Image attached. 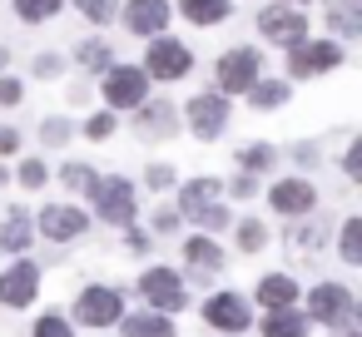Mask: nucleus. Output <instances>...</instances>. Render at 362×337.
<instances>
[{
	"mask_svg": "<svg viewBox=\"0 0 362 337\" xmlns=\"http://www.w3.org/2000/svg\"><path fill=\"white\" fill-rule=\"evenodd\" d=\"M273 159H278L273 144H248V149H238V169H243V174H263V169H273Z\"/></svg>",
	"mask_w": 362,
	"mask_h": 337,
	"instance_id": "cd10ccee",
	"label": "nucleus"
},
{
	"mask_svg": "<svg viewBox=\"0 0 362 337\" xmlns=\"http://www.w3.org/2000/svg\"><path fill=\"white\" fill-rule=\"evenodd\" d=\"M45 179H50L45 159H25V164H21V184H25V189H45Z\"/></svg>",
	"mask_w": 362,
	"mask_h": 337,
	"instance_id": "72a5a7b5",
	"label": "nucleus"
},
{
	"mask_svg": "<svg viewBox=\"0 0 362 337\" xmlns=\"http://www.w3.org/2000/svg\"><path fill=\"white\" fill-rule=\"evenodd\" d=\"M124 243H129V248H134V253H149V248H154V243H149V233H144V228H129V233H124Z\"/></svg>",
	"mask_w": 362,
	"mask_h": 337,
	"instance_id": "37998d69",
	"label": "nucleus"
},
{
	"mask_svg": "<svg viewBox=\"0 0 362 337\" xmlns=\"http://www.w3.org/2000/svg\"><path fill=\"white\" fill-rule=\"evenodd\" d=\"M179 223H184V218H179V213H169V208H159V213H154V228H159V233H174Z\"/></svg>",
	"mask_w": 362,
	"mask_h": 337,
	"instance_id": "79ce46f5",
	"label": "nucleus"
},
{
	"mask_svg": "<svg viewBox=\"0 0 362 337\" xmlns=\"http://www.w3.org/2000/svg\"><path fill=\"white\" fill-rule=\"evenodd\" d=\"M75 65H80V70H110V65H115V50H110L105 40H80Z\"/></svg>",
	"mask_w": 362,
	"mask_h": 337,
	"instance_id": "b1692460",
	"label": "nucleus"
},
{
	"mask_svg": "<svg viewBox=\"0 0 362 337\" xmlns=\"http://www.w3.org/2000/svg\"><path fill=\"white\" fill-rule=\"evenodd\" d=\"M35 228H40L50 243H70V238H80V233L90 228V218H85V208H70V203H45V208H40V218H35Z\"/></svg>",
	"mask_w": 362,
	"mask_h": 337,
	"instance_id": "f8f14e48",
	"label": "nucleus"
},
{
	"mask_svg": "<svg viewBox=\"0 0 362 337\" xmlns=\"http://www.w3.org/2000/svg\"><path fill=\"white\" fill-rule=\"evenodd\" d=\"M342 169H347L352 179L362 174V144H352V149H347V159H342Z\"/></svg>",
	"mask_w": 362,
	"mask_h": 337,
	"instance_id": "c03bdc74",
	"label": "nucleus"
},
{
	"mask_svg": "<svg viewBox=\"0 0 362 337\" xmlns=\"http://www.w3.org/2000/svg\"><path fill=\"white\" fill-rule=\"evenodd\" d=\"M352 317V292L342 283H317L308 292V322H322V327H342Z\"/></svg>",
	"mask_w": 362,
	"mask_h": 337,
	"instance_id": "423d86ee",
	"label": "nucleus"
},
{
	"mask_svg": "<svg viewBox=\"0 0 362 337\" xmlns=\"http://www.w3.org/2000/svg\"><path fill=\"white\" fill-rule=\"evenodd\" d=\"M233 233H238V248H243V253H258V248H268V228H263L258 218H243Z\"/></svg>",
	"mask_w": 362,
	"mask_h": 337,
	"instance_id": "c756f323",
	"label": "nucleus"
},
{
	"mask_svg": "<svg viewBox=\"0 0 362 337\" xmlns=\"http://www.w3.org/2000/svg\"><path fill=\"white\" fill-rule=\"evenodd\" d=\"M258 297H263L268 312H273V307H293V302H298V283H293L288 273H268V278L258 283Z\"/></svg>",
	"mask_w": 362,
	"mask_h": 337,
	"instance_id": "a211bd4d",
	"label": "nucleus"
},
{
	"mask_svg": "<svg viewBox=\"0 0 362 337\" xmlns=\"http://www.w3.org/2000/svg\"><path fill=\"white\" fill-rule=\"evenodd\" d=\"M268 203H273V213H283V218H308V213L317 208V189H313L308 179H278V184L268 189Z\"/></svg>",
	"mask_w": 362,
	"mask_h": 337,
	"instance_id": "1a4fd4ad",
	"label": "nucleus"
},
{
	"mask_svg": "<svg viewBox=\"0 0 362 337\" xmlns=\"http://www.w3.org/2000/svg\"><path fill=\"white\" fill-rule=\"evenodd\" d=\"M149 189H174V169L169 164H154L149 169Z\"/></svg>",
	"mask_w": 362,
	"mask_h": 337,
	"instance_id": "ea45409f",
	"label": "nucleus"
},
{
	"mask_svg": "<svg viewBox=\"0 0 362 337\" xmlns=\"http://www.w3.org/2000/svg\"><path fill=\"white\" fill-rule=\"evenodd\" d=\"M258 30H263L273 45H298V40H308V16L293 11V6H268V11L258 16Z\"/></svg>",
	"mask_w": 362,
	"mask_h": 337,
	"instance_id": "9b49d317",
	"label": "nucleus"
},
{
	"mask_svg": "<svg viewBox=\"0 0 362 337\" xmlns=\"http://www.w3.org/2000/svg\"><path fill=\"white\" fill-rule=\"evenodd\" d=\"M139 292H144L159 312H179L184 297H189V292H184V278H179L174 268H149V273L139 278Z\"/></svg>",
	"mask_w": 362,
	"mask_h": 337,
	"instance_id": "ddd939ff",
	"label": "nucleus"
},
{
	"mask_svg": "<svg viewBox=\"0 0 362 337\" xmlns=\"http://www.w3.org/2000/svg\"><path fill=\"white\" fill-rule=\"evenodd\" d=\"M75 6H80V16H90L95 25H110V20H115V6H119V0H75Z\"/></svg>",
	"mask_w": 362,
	"mask_h": 337,
	"instance_id": "473e14b6",
	"label": "nucleus"
},
{
	"mask_svg": "<svg viewBox=\"0 0 362 337\" xmlns=\"http://www.w3.org/2000/svg\"><path fill=\"white\" fill-rule=\"evenodd\" d=\"M189 65H194V55H189V45L184 40H169V35H154V45H149V55H144V75L149 80H184L189 75Z\"/></svg>",
	"mask_w": 362,
	"mask_h": 337,
	"instance_id": "20e7f679",
	"label": "nucleus"
},
{
	"mask_svg": "<svg viewBox=\"0 0 362 337\" xmlns=\"http://www.w3.org/2000/svg\"><path fill=\"white\" fill-rule=\"evenodd\" d=\"M327 25H332L342 40L362 35V16H357V6H352V0H347V6H332V11H327Z\"/></svg>",
	"mask_w": 362,
	"mask_h": 337,
	"instance_id": "bb28decb",
	"label": "nucleus"
},
{
	"mask_svg": "<svg viewBox=\"0 0 362 337\" xmlns=\"http://www.w3.org/2000/svg\"><path fill=\"white\" fill-rule=\"evenodd\" d=\"M288 100V85L283 80H253V90H248V105L253 110H278Z\"/></svg>",
	"mask_w": 362,
	"mask_h": 337,
	"instance_id": "393cba45",
	"label": "nucleus"
},
{
	"mask_svg": "<svg viewBox=\"0 0 362 337\" xmlns=\"http://www.w3.org/2000/svg\"><path fill=\"white\" fill-rule=\"evenodd\" d=\"M174 129H179V110L169 100H144L139 105V114H134V134L139 139H159V134L169 139Z\"/></svg>",
	"mask_w": 362,
	"mask_h": 337,
	"instance_id": "dca6fc26",
	"label": "nucleus"
},
{
	"mask_svg": "<svg viewBox=\"0 0 362 337\" xmlns=\"http://www.w3.org/2000/svg\"><path fill=\"white\" fill-rule=\"evenodd\" d=\"M0 189H6V169H0Z\"/></svg>",
	"mask_w": 362,
	"mask_h": 337,
	"instance_id": "de8ad7c7",
	"label": "nucleus"
},
{
	"mask_svg": "<svg viewBox=\"0 0 362 337\" xmlns=\"http://www.w3.org/2000/svg\"><path fill=\"white\" fill-rule=\"evenodd\" d=\"M21 100H25V85L11 80V75H0V110H16Z\"/></svg>",
	"mask_w": 362,
	"mask_h": 337,
	"instance_id": "c9c22d12",
	"label": "nucleus"
},
{
	"mask_svg": "<svg viewBox=\"0 0 362 337\" xmlns=\"http://www.w3.org/2000/svg\"><path fill=\"white\" fill-rule=\"evenodd\" d=\"M184 114H189V129H194L199 139H218L223 124H228V95H218V90L194 95V100L184 105Z\"/></svg>",
	"mask_w": 362,
	"mask_h": 337,
	"instance_id": "6e6552de",
	"label": "nucleus"
},
{
	"mask_svg": "<svg viewBox=\"0 0 362 337\" xmlns=\"http://www.w3.org/2000/svg\"><path fill=\"white\" fill-rule=\"evenodd\" d=\"M342 258L347 263H362V218H347L342 223Z\"/></svg>",
	"mask_w": 362,
	"mask_h": 337,
	"instance_id": "7c9ffc66",
	"label": "nucleus"
},
{
	"mask_svg": "<svg viewBox=\"0 0 362 337\" xmlns=\"http://www.w3.org/2000/svg\"><path fill=\"white\" fill-rule=\"evenodd\" d=\"M204 322H209L214 332H243V327L253 322L248 297H243V292H214V297L204 302Z\"/></svg>",
	"mask_w": 362,
	"mask_h": 337,
	"instance_id": "9d476101",
	"label": "nucleus"
},
{
	"mask_svg": "<svg viewBox=\"0 0 362 337\" xmlns=\"http://www.w3.org/2000/svg\"><path fill=\"white\" fill-rule=\"evenodd\" d=\"M6 65H11V50H6V45H0V70H6Z\"/></svg>",
	"mask_w": 362,
	"mask_h": 337,
	"instance_id": "49530a36",
	"label": "nucleus"
},
{
	"mask_svg": "<svg viewBox=\"0 0 362 337\" xmlns=\"http://www.w3.org/2000/svg\"><path fill=\"white\" fill-rule=\"evenodd\" d=\"M35 337H75V332H70V322H65V317L45 312V317L35 322Z\"/></svg>",
	"mask_w": 362,
	"mask_h": 337,
	"instance_id": "e433bc0d",
	"label": "nucleus"
},
{
	"mask_svg": "<svg viewBox=\"0 0 362 337\" xmlns=\"http://www.w3.org/2000/svg\"><path fill=\"white\" fill-rule=\"evenodd\" d=\"M119 327H124V337H174V327H169L159 312H134V317H124Z\"/></svg>",
	"mask_w": 362,
	"mask_h": 337,
	"instance_id": "5701e85b",
	"label": "nucleus"
},
{
	"mask_svg": "<svg viewBox=\"0 0 362 337\" xmlns=\"http://www.w3.org/2000/svg\"><path fill=\"white\" fill-rule=\"evenodd\" d=\"M174 6L169 0H124V30L134 35H164Z\"/></svg>",
	"mask_w": 362,
	"mask_h": 337,
	"instance_id": "2eb2a0df",
	"label": "nucleus"
},
{
	"mask_svg": "<svg viewBox=\"0 0 362 337\" xmlns=\"http://www.w3.org/2000/svg\"><path fill=\"white\" fill-rule=\"evenodd\" d=\"M342 65V45L337 40H298V45H288V70L303 80V75H322V70H337Z\"/></svg>",
	"mask_w": 362,
	"mask_h": 337,
	"instance_id": "0eeeda50",
	"label": "nucleus"
},
{
	"mask_svg": "<svg viewBox=\"0 0 362 337\" xmlns=\"http://www.w3.org/2000/svg\"><path fill=\"white\" fill-rule=\"evenodd\" d=\"M40 139H45L50 149H60V144L70 139V124H65V119H40Z\"/></svg>",
	"mask_w": 362,
	"mask_h": 337,
	"instance_id": "f704fd0d",
	"label": "nucleus"
},
{
	"mask_svg": "<svg viewBox=\"0 0 362 337\" xmlns=\"http://www.w3.org/2000/svg\"><path fill=\"white\" fill-rule=\"evenodd\" d=\"M60 179H65L75 194H95V184H100V174H95L90 164H65V169H60Z\"/></svg>",
	"mask_w": 362,
	"mask_h": 337,
	"instance_id": "c85d7f7f",
	"label": "nucleus"
},
{
	"mask_svg": "<svg viewBox=\"0 0 362 337\" xmlns=\"http://www.w3.org/2000/svg\"><path fill=\"white\" fill-rule=\"evenodd\" d=\"M184 258H189V268H199V273H214V268H223V253H218V243L214 238H189L184 243Z\"/></svg>",
	"mask_w": 362,
	"mask_h": 337,
	"instance_id": "4be33fe9",
	"label": "nucleus"
},
{
	"mask_svg": "<svg viewBox=\"0 0 362 337\" xmlns=\"http://www.w3.org/2000/svg\"><path fill=\"white\" fill-rule=\"evenodd\" d=\"M352 6H357V0H352Z\"/></svg>",
	"mask_w": 362,
	"mask_h": 337,
	"instance_id": "09e8293b",
	"label": "nucleus"
},
{
	"mask_svg": "<svg viewBox=\"0 0 362 337\" xmlns=\"http://www.w3.org/2000/svg\"><path fill=\"white\" fill-rule=\"evenodd\" d=\"M35 288H40V268L25 263V258L16 268L0 273V302H6V307H30L35 302Z\"/></svg>",
	"mask_w": 362,
	"mask_h": 337,
	"instance_id": "4468645a",
	"label": "nucleus"
},
{
	"mask_svg": "<svg viewBox=\"0 0 362 337\" xmlns=\"http://www.w3.org/2000/svg\"><path fill=\"white\" fill-rule=\"evenodd\" d=\"M179 11H184V20H194V25H218V20H228V0H179Z\"/></svg>",
	"mask_w": 362,
	"mask_h": 337,
	"instance_id": "412c9836",
	"label": "nucleus"
},
{
	"mask_svg": "<svg viewBox=\"0 0 362 337\" xmlns=\"http://www.w3.org/2000/svg\"><path fill=\"white\" fill-rule=\"evenodd\" d=\"M263 337H308V317L293 307H273L263 317Z\"/></svg>",
	"mask_w": 362,
	"mask_h": 337,
	"instance_id": "6ab92c4d",
	"label": "nucleus"
},
{
	"mask_svg": "<svg viewBox=\"0 0 362 337\" xmlns=\"http://www.w3.org/2000/svg\"><path fill=\"white\" fill-rule=\"evenodd\" d=\"M228 189H233V199H248V194H253V189H258V184H253V174H243V169H238V174H233V184H228Z\"/></svg>",
	"mask_w": 362,
	"mask_h": 337,
	"instance_id": "a19ab883",
	"label": "nucleus"
},
{
	"mask_svg": "<svg viewBox=\"0 0 362 337\" xmlns=\"http://www.w3.org/2000/svg\"><path fill=\"white\" fill-rule=\"evenodd\" d=\"M194 223H204V228H223V223H228V208H223V203H204V208L194 213Z\"/></svg>",
	"mask_w": 362,
	"mask_h": 337,
	"instance_id": "4c0bfd02",
	"label": "nucleus"
},
{
	"mask_svg": "<svg viewBox=\"0 0 362 337\" xmlns=\"http://www.w3.org/2000/svg\"><path fill=\"white\" fill-rule=\"evenodd\" d=\"M149 85H154V80H149L139 65H110L100 90H105V105L119 114V110H139V105L149 100Z\"/></svg>",
	"mask_w": 362,
	"mask_h": 337,
	"instance_id": "f257e3e1",
	"label": "nucleus"
},
{
	"mask_svg": "<svg viewBox=\"0 0 362 337\" xmlns=\"http://www.w3.org/2000/svg\"><path fill=\"white\" fill-rule=\"evenodd\" d=\"M223 194V184L218 179H189L184 189H179V218H194L204 203H214Z\"/></svg>",
	"mask_w": 362,
	"mask_h": 337,
	"instance_id": "f3484780",
	"label": "nucleus"
},
{
	"mask_svg": "<svg viewBox=\"0 0 362 337\" xmlns=\"http://www.w3.org/2000/svg\"><path fill=\"white\" fill-rule=\"evenodd\" d=\"M258 70H263V55L258 50H228L223 60H218V70H214V80H218V95H248L253 90V80H258Z\"/></svg>",
	"mask_w": 362,
	"mask_h": 337,
	"instance_id": "39448f33",
	"label": "nucleus"
},
{
	"mask_svg": "<svg viewBox=\"0 0 362 337\" xmlns=\"http://www.w3.org/2000/svg\"><path fill=\"white\" fill-rule=\"evenodd\" d=\"M21 149V134L16 129H0V154H16Z\"/></svg>",
	"mask_w": 362,
	"mask_h": 337,
	"instance_id": "a18cd8bd",
	"label": "nucleus"
},
{
	"mask_svg": "<svg viewBox=\"0 0 362 337\" xmlns=\"http://www.w3.org/2000/svg\"><path fill=\"white\" fill-rule=\"evenodd\" d=\"M115 124H119V114H115V110H100V114L85 119V139H110Z\"/></svg>",
	"mask_w": 362,
	"mask_h": 337,
	"instance_id": "2f4dec72",
	"label": "nucleus"
},
{
	"mask_svg": "<svg viewBox=\"0 0 362 337\" xmlns=\"http://www.w3.org/2000/svg\"><path fill=\"white\" fill-rule=\"evenodd\" d=\"M95 203H100V218H105V223H119V228H129L134 213H139L134 184H129L124 174H105V179L95 184Z\"/></svg>",
	"mask_w": 362,
	"mask_h": 337,
	"instance_id": "f03ea898",
	"label": "nucleus"
},
{
	"mask_svg": "<svg viewBox=\"0 0 362 337\" xmlns=\"http://www.w3.org/2000/svg\"><path fill=\"white\" fill-rule=\"evenodd\" d=\"M60 11H65V0H16V16H21L25 25H40V20L60 16Z\"/></svg>",
	"mask_w": 362,
	"mask_h": 337,
	"instance_id": "a878e982",
	"label": "nucleus"
},
{
	"mask_svg": "<svg viewBox=\"0 0 362 337\" xmlns=\"http://www.w3.org/2000/svg\"><path fill=\"white\" fill-rule=\"evenodd\" d=\"M30 238H35V233H30V218H25L21 208H11V218L0 223V248H6V253H25Z\"/></svg>",
	"mask_w": 362,
	"mask_h": 337,
	"instance_id": "aec40b11",
	"label": "nucleus"
},
{
	"mask_svg": "<svg viewBox=\"0 0 362 337\" xmlns=\"http://www.w3.org/2000/svg\"><path fill=\"white\" fill-rule=\"evenodd\" d=\"M119 317H124V297H119V288L90 283V288L75 297V322H85V327H115Z\"/></svg>",
	"mask_w": 362,
	"mask_h": 337,
	"instance_id": "7ed1b4c3",
	"label": "nucleus"
},
{
	"mask_svg": "<svg viewBox=\"0 0 362 337\" xmlns=\"http://www.w3.org/2000/svg\"><path fill=\"white\" fill-rule=\"evenodd\" d=\"M60 70H65V60H60V55H35V75H40V80H55Z\"/></svg>",
	"mask_w": 362,
	"mask_h": 337,
	"instance_id": "58836bf2",
	"label": "nucleus"
}]
</instances>
